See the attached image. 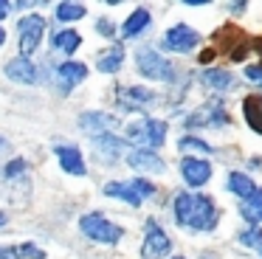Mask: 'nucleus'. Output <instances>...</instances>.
<instances>
[{"instance_id": "nucleus-1", "label": "nucleus", "mask_w": 262, "mask_h": 259, "mask_svg": "<svg viewBox=\"0 0 262 259\" xmlns=\"http://www.w3.org/2000/svg\"><path fill=\"white\" fill-rule=\"evenodd\" d=\"M175 208V223L181 228L189 231H214L217 223H220V214H217V206L209 195H189V191H181L172 203Z\"/></svg>"}, {"instance_id": "nucleus-2", "label": "nucleus", "mask_w": 262, "mask_h": 259, "mask_svg": "<svg viewBox=\"0 0 262 259\" xmlns=\"http://www.w3.org/2000/svg\"><path fill=\"white\" fill-rule=\"evenodd\" d=\"M127 141L136 144V149H158L166 141V121L161 118H138L127 124Z\"/></svg>"}, {"instance_id": "nucleus-3", "label": "nucleus", "mask_w": 262, "mask_h": 259, "mask_svg": "<svg viewBox=\"0 0 262 259\" xmlns=\"http://www.w3.org/2000/svg\"><path fill=\"white\" fill-rule=\"evenodd\" d=\"M104 195L124 200L127 206H141L144 200L155 195V183H149L147 178H133V180H110L104 183Z\"/></svg>"}, {"instance_id": "nucleus-4", "label": "nucleus", "mask_w": 262, "mask_h": 259, "mask_svg": "<svg viewBox=\"0 0 262 259\" xmlns=\"http://www.w3.org/2000/svg\"><path fill=\"white\" fill-rule=\"evenodd\" d=\"M183 127H189V130H203V127L226 130V127H231V116H228L226 104H223L220 99H214V101H206V104H200L198 110L192 113V116L183 118Z\"/></svg>"}, {"instance_id": "nucleus-5", "label": "nucleus", "mask_w": 262, "mask_h": 259, "mask_svg": "<svg viewBox=\"0 0 262 259\" xmlns=\"http://www.w3.org/2000/svg\"><path fill=\"white\" fill-rule=\"evenodd\" d=\"M136 68L144 79H152V82H175V68H172L169 59L158 54L152 48H138L136 54Z\"/></svg>"}, {"instance_id": "nucleus-6", "label": "nucleus", "mask_w": 262, "mask_h": 259, "mask_svg": "<svg viewBox=\"0 0 262 259\" xmlns=\"http://www.w3.org/2000/svg\"><path fill=\"white\" fill-rule=\"evenodd\" d=\"M79 228H82V234H85L88 240L104 242V245H116V242L124 236V228H121V225L110 223V220L104 217V214H99V211L85 214V217L79 220Z\"/></svg>"}, {"instance_id": "nucleus-7", "label": "nucleus", "mask_w": 262, "mask_h": 259, "mask_svg": "<svg viewBox=\"0 0 262 259\" xmlns=\"http://www.w3.org/2000/svg\"><path fill=\"white\" fill-rule=\"evenodd\" d=\"M172 248V240L155 220H147L141 240V259H164Z\"/></svg>"}, {"instance_id": "nucleus-8", "label": "nucleus", "mask_w": 262, "mask_h": 259, "mask_svg": "<svg viewBox=\"0 0 262 259\" xmlns=\"http://www.w3.org/2000/svg\"><path fill=\"white\" fill-rule=\"evenodd\" d=\"M42 31H46V20L40 14H26L17 20V34H20V54L29 59L37 48H40Z\"/></svg>"}, {"instance_id": "nucleus-9", "label": "nucleus", "mask_w": 262, "mask_h": 259, "mask_svg": "<svg viewBox=\"0 0 262 259\" xmlns=\"http://www.w3.org/2000/svg\"><path fill=\"white\" fill-rule=\"evenodd\" d=\"M198 42H200V34L194 31L192 26H186V23L172 26L169 31L161 37V48L172 51V54H189V51H192Z\"/></svg>"}, {"instance_id": "nucleus-10", "label": "nucleus", "mask_w": 262, "mask_h": 259, "mask_svg": "<svg viewBox=\"0 0 262 259\" xmlns=\"http://www.w3.org/2000/svg\"><path fill=\"white\" fill-rule=\"evenodd\" d=\"M116 99H119L121 110H147V107H155L158 93L144 88V84H130V88L116 90Z\"/></svg>"}, {"instance_id": "nucleus-11", "label": "nucleus", "mask_w": 262, "mask_h": 259, "mask_svg": "<svg viewBox=\"0 0 262 259\" xmlns=\"http://www.w3.org/2000/svg\"><path fill=\"white\" fill-rule=\"evenodd\" d=\"M181 178L186 180V186L192 189H200L211 180V163L203 161V158H194V155H183L181 158Z\"/></svg>"}, {"instance_id": "nucleus-12", "label": "nucleus", "mask_w": 262, "mask_h": 259, "mask_svg": "<svg viewBox=\"0 0 262 259\" xmlns=\"http://www.w3.org/2000/svg\"><path fill=\"white\" fill-rule=\"evenodd\" d=\"M79 127H82V133H88L91 138H99V135H104V133H113L116 116H110V113H104V110H88L79 116Z\"/></svg>"}, {"instance_id": "nucleus-13", "label": "nucleus", "mask_w": 262, "mask_h": 259, "mask_svg": "<svg viewBox=\"0 0 262 259\" xmlns=\"http://www.w3.org/2000/svg\"><path fill=\"white\" fill-rule=\"evenodd\" d=\"M93 149H96V158L104 163H116L127 149V141L119 138L116 133H104L99 138H93Z\"/></svg>"}, {"instance_id": "nucleus-14", "label": "nucleus", "mask_w": 262, "mask_h": 259, "mask_svg": "<svg viewBox=\"0 0 262 259\" xmlns=\"http://www.w3.org/2000/svg\"><path fill=\"white\" fill-rule=\"evenodd\" d=\"M127 163L136 172H149V175H164L166 172V161L152 149H133L127 152Z\"/></svg>"}, {"instance_id": "nucleus-15", "label": "nucleus", "mask_w": 262, "mask_h": 259, "mask_svg": "<svg viewBox=\"0 0 262 259\" xmlns=\"http://www.w3.org/2000/svg\"><path fill=\"white\" fill-rule=\"evenodd\" d=\"M85 79H88V68L82 65V62H62V65L57 68V88L62 90V93H71V90L79 82H85Z\"/></svg>"}, {"instance_id": "nucleus-16", "label": "nucleus", "mask_w": 262, "mask_h": 259, "mask_svg": "<svg viewBox=\"0 0 262 259\" xmlns=\"http://www.w3.org/2000/svg\"><path fill=\"white\" fill-rule=\"evenodd\" d=\"M54 152H57V158H59V166H62V172L76 175V178H82V175H85V158H82V152L76 149V146L59 144Z\"/></svg>"}, {"instance_id": "nucleus-17", "label": "nucleus", "mask_w": 262, "mask_h": 259, "mask_svg": "<svg viewBox=\"0 0 262 259\" xmlns=\"http://www.w3.org/2000/svg\"><path fill=\"white\" fill-rule=\"evenodd\" d=\"M6 76L12 82H20V84H34L37 82V65L26 56H17L6 65Z\"/></svg>"}, {"instance_id": "nucleus-18", "label": "nucleus", "mask_w": 262, "mask_h": 259, "mask_svg": "<svg viewBox=\"0 0 262 259\" xmlns=\"http://www.w3.org/2000/svg\"><path fill=\"white\" fill-rule=\"evenodd\" d=\"M203 84L209 90H217V93H231V90L237 88V79H234V73L223 71V68H206Z\"/></svg>"}, {"instance_id": "nucleus-19", "label": "nucleus", "mask_w": 262, "mask_h": 259, "mask_svg": "<svg viewBox=\"0 0 262 259\" xmlns=\"http://www.w3.org/2000/svg\"><path fill=\"white\" fill-rule=\"evenodd\" d=\"M226 186H228V191H231V195H237L243 203H245V200H251V197L256 195V183H254V178H251V175H245V172H228Z\"/></svg>"}, {"instance_id": "nucleus-20", "label": "nucleus", "mask_w": 262, "mask_h": 259, "mask_svg": "<svg viewBox=\"0 0 262 259\" xmlns=\"http://www.w3.org/2000/svg\"><path fill=\"white\" fill-rule=\"evenodd\" d=\"M149 23H152V14H149L147 9H136V11H133V14L124 20V26H121V37H124V39L141 37V34L149 28Z\"/></svg>"}, {"instance_id": "nucleus-21", "label": "nucleus", "mask_w": 262, "mask_h": 259, "mask_svg": "<svg viewBox=\"0 0 262 259\" xmlns=\"http://www.w3.org/2000/svg\"><path fill=\"white\" fill-rule=\"evenodd\" d=\"M121 65H124V48L121 45H110L107 51H102L96 56V71L102 73H116Z\"/></svg>"}, {"instance_id": "nucleus-22", "label": "nucleus", "mask_w": 262, "mask_h": 259, "mask_svg": "<svg viewBox=\"0 0 262 259\" xmlns=\"http://www.w3.org/2000/svg\"><path fill=\"white\" fill-rule=\"evenodd\" d=\"M243 116L254 133L262 135V96H248L243 101Z\"/></svg>"}, {"instance_id": "nucleus-23", "label": "nucleus", "mask_w": 262, "mask_h": 259, "mask_svg": "<svg viewBox=\"0 0 262 259\" xmlns=\"http://www.w3.org/2000/svg\"><path fill=\"white\" fill-rule=\"evenodd\" d=\"M79 45H82V34H79V31H71V28H65V31L54 34V48L62 51V54H68V56L74 54Z\"/></svg>"}, {"instance_id": "nucleus-24", "label": "nucleus", "mask_w": 262, "mask_h": 259, "mask_svg": "<svg viewBox=\"0 0 262 259\" xmlns=\"http://www.w3.org/2000/svg\"><path fill=\"white\" fill-rule=\"evenodd\" d=\"M239 214L248 220V225H256L262 220V189H256V195L251 200L239 203Z\"/></svg>"}, {"instance_id": "nucleus-25", "label": "nucleus", "mask_w": 262, "mask_h": 259, "mask_svg": "<svg viewBox=\"0 0 262 259\" xmlns=\"http://www.w3.org/2000/svg\"><path fill=\"white\" fill-rule=\"evenodd\" d=\"M88 14V9L82 3H59L57 6V20L62 23H74V20H82Z\"/></svg>"}, {"instance_id": "nucleus-26", "label": "nucleus", "mask_w": 262, "mask_h": 259, "mask_svg": "<svg viewBox=\"0 0 262 259\" xmlns=\"http://www.w3.org/2000/svg\"><path fill=\"white\" fill-rule=\"evenodd\" d=\"M237 240L243 248H262V228L259 225H248L237 234Z\"/></svg>"}, {"instance_id": "nucleus-27", "label": "nucleus", "mask_w": 262, "mask_h": 259, "mask_svg": "<svg viewBox=\"0 0 262 259\" xmlns=\"http://www.w3.org/2000/svg\"><path fill=\"white\" fill-rule=\"evenodd\" d=\"M178 149H183V152H203V155H206V152H214L206 141L194 138V135H183V138L178 141Z\"/></svg>"}, {"instance_id": "nucleus-28", "label": "nucleus", "mask_w": 262, "mask_h": 259, "mask_svg": "<svg viewBox=\"0 0 262 259\" xmlns=\"http://www.w3.org/2000/svg\"><path fill=\"white\" fill-rule=\"evenodd\" d=\"M23 172H26V161H23V158H14V161H9V163H6V180L20 178Z\"/></svg>"}, {"instance_id": "nucleus-29", "label": "nucleus", "mask_w": 262, "mask_h": 259, "mask_svg": "<svg viewBox=\"0 0 262 259\" xmlns=\"http://www.w3.org/2000/svg\"><path fill=\"white\" fill-rule=\"evenodd\" d=\"M245 79L262 84V65H248V68H245Z\"/></svg>"}, {"instance_id": "nucleus-30", "label": "nucleus", "mask_w": 262, "mask_h": 259, "mask_svg": "<svg viewBox=\"0 0 262 259\" xmlns=\"http://www.w3.org/2000/svg\"><path fill=\"white\" fill-rule=\"evenodd\" d=\"M0 259H23L20 248H0Z\"/></svg>"}, {"instance_id": "nucleus-31", "label": "nucleus", "mask_w": 262, "mask_h": 259, "mask_svg": "<svg viewBox=\"0 0 262 259\" xmlns=\"http://www.w3.org/2000/svg\"><path fill=\"white\" fill-rule=\"evenodd\" d=\"M96 28L104 34V37H113V34H116V28H113V23H110V20H99Z\"/></svg>"}, {"instance_id": "nucleus-32", "label": "nucleus", "mask_w": 262, "mask_h": 259, "mask_svg": "<svg viewBox=\"0 0 262 259\" xmlns=\"http://www.w3.org/2000/svg\"><path fill=\"white\" fill-rule=\"evenodd\" d=\"M214 54H217V51H214V48H209V51H203V54H200V59H198V62H200V65H209V62H211V59H214Z\"/></svg>"}, {"instance_id": "nucleus-33", "label": "nucleus", "mask_w": 262, "mask_h": 259, "mask_svg": "<svg viewBox=\"0 0 262 259\" xmlns=\"http://www.w3.org/2000/svg\"><path fill=\"white\" fill-rule=\"evenodd\" d=\"M245 9H248V3H228V11H234V14H239Z\"/></svg>"}, {"instance_id": "nucleus-34", "label": "nucleus", "mask_w": 262, "mask_h": 259, "mask_svg": "<svg viewBox=\"0 0 262 259\" xmlns=\"http://www.w3.org/2000/svg\"><path fill=\"white\" fill-rule=\"evenodd\" d=\"M9 9H12V6H9V3H3V0H0V20H3V17L9 14Z\"/></svg>"}, {"instance_id": "nucleus-35", "label": "nucleus", "mask_w": 262, "mask_h": 259, "mask_svg": "<svg viewBox=\"0 0 262 259\" xmlns=\"http://www.w3.org/2000/svg\"><path fill=\"white\" fill-rule=\"evenodd\" d=\"M254 51L262 56V37H259V39H254Z\"/></svg>"}, {"instance_id": "nucleus-36", "label": "nucleus", "mask_w": 262, "mask_h": 259, "mask_svg": "<svg viewBox=\"0 0 262 259\" xmlns=\"http://www.w3.org/2000/svg\"><path fill=\"white\" fill-rule=\"evenodd\" d=\"M3 225H6V214L0 211V228H3Z\"/></svg>"}, {"instance_id": "nucleus-37", "label": "nucleus", "mask_w": 262, "mask_h": 259, "mask_svg": "<svg viewBox=\"0 0 262 259\" xmlns=\"http://www.w3.org/2000/svg\"><path fill=\"white\" fill-rule=\"evenodd\" d=\"M3 39H6V31H3V28H0V45H3Z\"/></svg>"}, {"instance_id": "nucleus-38", "label": "nucleus", "mask_w": 262, "mask_h": 259, "mask_svg": "<svg viewBox=\"0 0 262 259\" xmlns=\"http://www.w3.org/2000/svg\"><path fill=\"white\" fill-rule=\"evenodd\" d=\"M172 259H186V256H172Z\"/></svg>"}, {"instance_id": "nucleus-39", "label": "nucleus", "mask_w": 262, "mask_h": 259, "mask_svg": "<svg viewBox=\"0 0 262 259\" xmlns=\"http://www.w3.org/2000/svg\"><path fill=\"white\" fill-rule=\"evenodd\" d=\"M0 149H3V138H0Z\"/></svg>"}]
</instances>
